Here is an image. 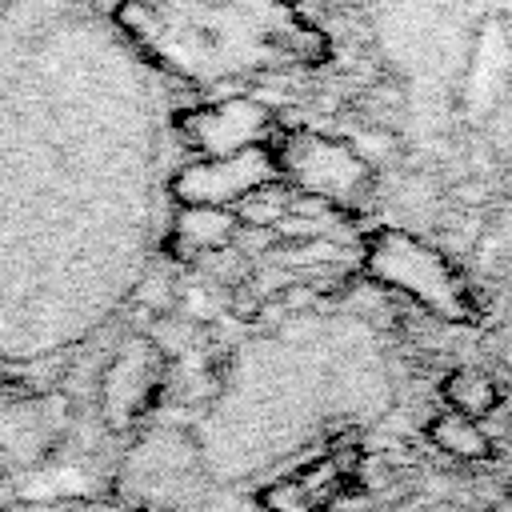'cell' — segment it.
Returning a JSON list of instances; mask_svg holds the SVG:
<instances>
[{"label": "cell", "instance_id": "obj_4", "mask_svg": "<svg viewBox=\"0 0 512 512\" xmlns=\"http://www.w3.org/2000/svg\"><path fill=\"white\" fill-rule=\"evenodd\" d=\"M276 164L292 180L296 192L324 196L336 208L360 200L368 192V184H372L368 160L352 144L320 136V132H288L280 140Z\"/></svg>", "mask_w": 512, "mask_h": 512}, {"label": "cell", "instance_id": "obj_10", "mask_svg": "<svg viewBox=\"0 0 512 512\" xmlns=\"http://www.w3.org/2000/svg\"><path fill=\"white\" fill-rule=\"evenodd\" d=\"M292 196H296V188H284V184H276V180H268V184L252 188V192L240 200V224L276 228V224L288 216Z\"/></svg>", "mask_w": 512, "mask_h": 512}, {"label": "cell", "instance_id": "obj_6", "mask_svg": "<svg viewBox=\"0 0 512 512\" xmlns=\"http://www.w3.org/2000/svg\"><path fill=\"white\" fill-rule=\"evenodd\" d=\"M184 140L204 152V156H228V152H244V148H260L268 144V136L276 132V116L264 100L256 96H232L196 112L180 116Z\"/></svg>", "mask_w": 512, "mask_h": 512}, {"label": "cell", "instance_id": "obj_7", "mask_svg": "<svg viewBox=\"0 0 512 512\" xmlns=\"http://www.w3.org/2000/svg\"><path fill=\"white\" fill-rule=\"evenodd\" d=\"M240 232V216L232 208L216 204H184L172 224V244L184 256H208L216 248H228Z\"/></svg>", "mask_w": 512, "mask_h": 512}, {"label": "cell", "instance_id": "obj_11", "mask_svg": "<svg viewBox=\"0 0 512 512\" xmlns=\"http://www.w3.org/2000/svg\"><path fill=\"white\" fill-rule=\"evenodd\" d=\"M24 512H124V508H96V504H64V508H24Z\"/></svg>", "mask_w": 512, "mask_h": 512}, {"label": "cell", "instance_id": "obj_3", "mask_svg": "<svg viewBox=\"0 0 512 512\" xmlns=\"http://www.w3.org/2000/svg\"><path fill=\"white\" fill-rule=\"evenodd\" d=\"M364 264L380 284L408 292L412 300H420L436 316H444V320L468 316V292H464L460 276L424 240H416L400 228H380L364 248Z\"/></svg>", "mask_w": 512, "mask_h": 512}, {"label": "cell", "instance_id": "obj_1", "mask_svg": "<svg viewBox=\"0 0 512 512\" xmlns=\"http://www.w3.org/2000/svg\"><path fill=\"white\" fill-rule=\"evenodd\" d=\"M92 20L76 0L0 4V360L84 340L112 296L76 240L84 136L72 76Z\"/></svg>", "mask_w": 512, "mask_h": 512}, {"label": "cell", "instance_id": "obj_5", "mask_svg": "<svg viewBox=\"0 0 512 512\" xmlns=\"http://www.w3.org/2000/svg\"><path fill=\"white\" fill-rule=\"evenodd\" d=\"M276 172H280L276 156L260 144V148H244V152H228V156H204V160L188 164L172 180V192L184 204L228 208V204H240L252 188L276 180Z\"/></svg>", "mask_w": 512, "mask_h": 512}, {"label": "cell", "instance_id": "obj_2", "mask_svg": "<svg viewBox=\"0 0 512 512\" xmlns=\"http://www.w3.org/2000/svg\"><path fill=\"white\" fill-rule=\"evenodd\" d=\"M128 32L192 80L312 64L324 36L296 20L288 0H160L124 12Z\"/></svg>", "mask_w": 512, "mask_h": 512}, {"label": "cell", "instance_id": "obj_8", "mask_svg": "<svg viewBox=\"0 0 512 512\" xmlns=\"http://www.w3.org/2000/svg\"><path fill=\"white\" fill-rule=\"evenodd\" d=\"M428 440L452 456V460H488L492 456V440L488 432L480 428V420L472 416H460V412H440L432 424H428Z\"/></svg>", "mask_w": 512, "mask_h": 512}, {"label": "cell", "instance_id": "obj_9", "mask_svg": "<svg viewBox=\"0 0 512 512\" xmlns=\"http://www.w3.org/2000/svg\"><path fill=\"white\" fill-rule=\"evenodd\" d=\"M444 400H448L452 412L480 420V416H488V412L500 404V388H496V380H492L488 372H480V368H452V372L444 376Z\"/></svg>", "mask_w": 512, "mask_h": 512}]
</instances>
